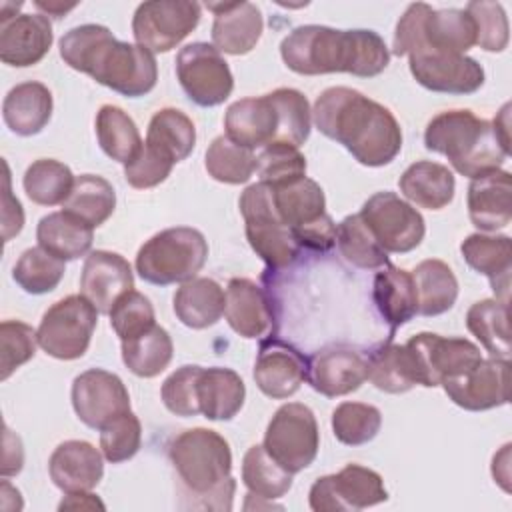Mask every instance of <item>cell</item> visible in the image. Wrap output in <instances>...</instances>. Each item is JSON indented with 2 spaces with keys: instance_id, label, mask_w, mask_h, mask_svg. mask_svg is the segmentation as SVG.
I'll return each instance as SVG.
<instances>
[{
  "instance_id": "obj_60",
  "label": "cell",
  "mask_w": 512,
  "mask_h": 512,
  "mask_svg": "<svg viewBox=\"0 0 512 512\" xmlns=\"http://www.w3.org/2000/svg\"><path fill=\"white\" fill-rule=\"evenodd\" d=\"M508 116H510V104H504V106H502V110H500V114L494 118L492 126H494L496 136L500 138V142L510 150V134H508V126H510V122H508Z\"/></svg>"
},
{
  "instance_id": "obj_51",
  "label": "cell",
  "mask_w": 512,
  "mask_h": 512,
  "mask_svg": "<svg viewBox=\"0 0 512 512\" xmlns=\"http://www.w3.org/2000/svg\"><path fill=\"white\" fill-rule=\"evenodd\" d=\"M142 446V424L138 416L128 410L110 420L100 430V450L112 464H120L136 456Z\"/></svg>"
},
{
  "instance_id": "obj_46",
  "label": "cell",
  "mask_w": 512,
  "mask_h": 512,
  "mask_svg": "<svg viewBox=\"0 0 512 512\" xmlns=\"http://www.w3.org/2000/svg\"><path fill=\"white\" fill-rule=\"evenodd\" d=\"M268 96L278 112V132L274 142L300 148L308 140L312 128V110L306 96L294 88H278Z\"/></svg>"
},
{
  "instance_id": "obj_23",
  "label": "cell",
  "mask_w": 512,
  "mask_h": 512,
  "mask_svg": "<svg viewBox=\"0 0 512 512\" xmlns=\"http://www.w3.org/2000/svg\"><path fill=\"white\" fill-rule=\"evenodd\" d=\"M54 40L46 14H18L0 20V60L8 66L26 68L38 64Z\"/></svg>"
},
{
  "instance_id": "obj_11",
  "label": "cell",
  "mask_w": 512,
  "mask_h": 512,
  "mask_svg": "<svg viewBox=\"0 0 512 512\" xmlns=\"http://www.w3.org/2000/svg\"><path fill=\"white\" fill-rule=\"evenodd\" d=\"M200 4L190 0H150L138 4L132 18L136 44L152 54L176 48L200 22Z\"/></svg>"
},
{
  "instance_id": "obj_29",
  "label": "cell",
  "mask_w": 512,
  "mask_h": 512,
  "mask_svg": "<svg viewBox=\"0 0 512 512\" xmlns=\"http://www.w3.org/2000/svg\"><path fill=\"white\" fill-rule=\"evenodd\" d=\"M52 92L42 82H22L10 88L2 102V118L18 136H34L52 118Z\"/></svg>"
},
{
  "instance_id": "obj_45",
  "label": "cell",
  "mask_w": 512,
  "mask_h": 512,
  "mask_svg": "<svg viewBox=\"0 0 512 512\" xmlns=\"http://www.w3.org/2000/svg\"><path fill=\"white\" fill-rule=\"evenodd\" d=\"M204 166L206 172L222 184H244L256 172V156L224 134L214 138L208 146Z\"/></svg>"
},
{
  "instance_id": "obj_40",
  "label": "cell",
  "mask_w": 512,
  "mask_h": 512,
  "mask_svg": "<svg viewBox=\"0 0 512 512\" xmlns=\"http://www.w3.org/2000/svg\"><path fill=\"white\" fill-rule=\"evenodd\" d=\"M96 138L102 152L122 164L132 162L144 146L134 120L112 104H104L96 114Z\"/></svg>"
},
{
  "instance_id": "obj_61",
  "label": "cell",
  "mask_w": 512,
  "mask_h": 512,
  "mask_svg": "<svg viewBox=\"0 0 512 512\" xmlns=\"http://www.w3.org/2000/svg\"><path fill=\"white\" fill-rule=\"evenodd\" d=\"M76 4H70V6H64V4H58V2H36V8L44 10L46 16H54V18H62L66 12H70Z\"/></svg>"
},
{
  "instance_id": "obj_26",
  "label": "cell",
  "mask_w": 512,
  "mask_h": 512,
  "mask_svg": "<svg viewBox=\"0 0 512 512\" xmlns=\"http://www.w3.org/2000/svg\"><path fill=\"white\" fill-rule=\"evenodd\" d=\"M226 136L248 150L274 142L278 132V112L268 94L242 98L228 106L224 114Z\"/></svg>"
},
{
  "instance_id": "obj_47",
  "label": "cell",
  "mask_w": 512,
  "mask_h": 512,
  "mask_svg": "<svg viewBox=\"0 0 512 512\" xmlns=\"http://www.w3.org/2000/svg\"><path fill=\"white\" fill-rule=\"evenodd\" d=\"M64 272V260L52 256L40 246H34L20 254L12 268V278L28 294H46L60 284Z\"/></svg>"
},
{
  "instance_id": "obj_49",
  "label": "cell",
  "mask_w": 512,
  "mask_h": 512,
  "mask_svg": "<svg viewBox=\"0 0 512 512\" xmlns=\"http://www.w3.org/2000/svg\"><path fill=\"white\" fill-rule=\"evenodd\" d=\"M256 174L258 182L278 188L306 176V158L296 146L274 142L256 156Z\"/></svg>"
},
{
  "instance_id": "obj_9",
  "label": "cell",
  "mask_w": 512,
  "mask_h": 512,
  "mask_svg": "<svg viewBox=\"0 0 512 512\" xmlns=\"http://www.w3.org/2000/svg\"><path fill=\"white\" fill-rule=\"evenodd\" d=\"M264 448L292 474L308 468L320 448V432L314 412L300 402L280 406L268 422Z\"/></svg>"
},
{
  "instance_id": "obj_41",
  "label": "cell",
  "mask_w": 512,
  "mask_h": 512,
  "mask_svg": "<svg viewBox=\"0 0 512 512\" xmlns=\"http://www.w3.org/2000/svg\"><path fill=\"white\" fill-rule=\"evenodd\" d=\"M122 362L140 378H154L164 372L172 360L174 344L170 334L154 324L136 338L122 340Z\"/></svg>"
},
{
  "instance_id": "obj_55",
  "label": "cell",
  "mask_w": 512,
  "mask_h": 512,
  "mask_svg": "<svg viewBox=\"0 0 512 512\" xmlns=\"http://www.w3.org/2000/svg\"><path fill=\"white\" fill-rule=\"evenodd\" d=\"M172 166H174L172 160H168L166 156H162L158 150L150 148L144 142L140 154L132 162L124 164V178L132 188L148 190L164 182L170 176Z\"/></svg>"
},
{
  "instance_id": "obj_24",
  "label": "cell",
  "mask_w": 512,
  "mask_h": 512,
  "mask_svg": "<svg viewBox=\"0 0 512 512\" xmlns=\"http://www.w3.org/2000/svg\"><path fill=\"white\" fill-rule=\"evenodd\" d=\"M104 454L86 440H66L58 444L48 460V472L62 492H88L104 476Z\"/></svg>"
},
{
  "instance_id": "obj_27",
  "label": "cell",
  "mask_w": 512,
  "mask_h": 512,
  "mask_svg": "<svg viewBox=\"0 0 512 512\" xmlns=\"http://www.w3.org/2000/svg\"><path fill=\"white\" fill-rule=\"evenodd\" d=\"M462 258L466 264L484 274L490 280V286L502 302H508L510 292V272H512V244L504 234L488 236V234H470L460 244Z\"/></svg>"
},
{
  "instance_id": "obj_16",
  "label": "cell",
  "mask_w": 512,
  "mask_h": 512,
  "mask_svg": "<svg viewBox=\"0 0 512 512\" xmlns=\"http://www.w3.org/2000/svg\"><path fill=\"white\" fill-rule=\"evenodd\" d=\"M72 408L88 428L102 430L110 420L130 410V394L116 374L90 368L72 382Z\"/></svg>"
},
{
  "instance_id": "obj_15",
  "label": "cell",
  "mask_w": 512,
  "mask_h": 512,
  "mask_svg": "<svg viewBox=\"0 0 512 512\" xmlns=\"http://www.w3.org/2000/svg\"><path fill=\"white\" fill-rule=\"evenodd\" d=\"M416 364L420 386L434 388L448 376H454L472 364H476L482 354L480 348L468 338H446L434 332H420L406 342Z\"/></svg>"
},
{
  "instance_id": "obj_38",
  "label": "cell",
  "mask_w": 512,
  "mask_h": 512,
  "mask_svg": "<svg viewBox=\"0 0 512 512\" xmlns=\"http://www.w3.org/2000/svg\"><path fill=\"white\" fill-rule=\"evenodd\" d=\"M116 208V192L112 184L96 174H80L74 180V186L68 198L62 204V210L80 218L92 228L102 226Z\"/></svg>"
},
{
  "instance_id": "obj_42",
  "label": "cell",
  "mask_w": 512,
  "mask_h": 512,
  "mask_svg": "<svg viewBox=\"0 0 512 512\" xmlns=\"http://www.w3.org/2000/svg\"><path fill=\"white\" fill-rule=\"evenodd\" d=\"M242 482L252 496L276 500L292 488L294 474L282 468L266 452L264 444H254L242 458Z\"/></svg>"
},
{
  "instance_id": "obj_6",
  "label": "cell",
  "mask_w": 512,
  "mask_h": 512,
  "mask_svg": "<svg viewBox=\"0 0 512 512\" xmlns=\"http://www.w3.org/2000/svg\"><path fill=\"white\" fill-rule=\"evenodd\" d=\"M208 258L204 234L190 226L166 228L146 240L136 254V272L154 286L196 278Z\"/></svg>"
},
{
  "instance_id": "obj_54",
  "label": "cell",
  "mask_w": 512,
  "mask_h": 512,
  "mask_svg": "<svg viewBox=\"0 0 512 512\" xmlns=\"http://www.w3.org/2000/svg\"><path fill=\"white\" fill-rule=\"evenodd\" d=\"M476 26V44L486 52H502L508 46V18L498 2H468L464 8Z\"/></svg>"
},
{
  "instance_id": "obj_10",
  "label": "cell",
  "mask_w": 512,
  "mask_h": 512,
  "mask_svg": "<svg viewBox=\"0 0 512 512\" xmlns=\"http://www.w3.org/2000/svg\"><path fill=\"white\" fill-rule=\"evenodd\" d=\"M386 500L382 476L360 464H346L340 472L318 478L308 492L314 512H358Z\"/></svg>"
},
{
  "instance_id": "obj_52",
  "label": "cell",
  "mask_w": 512,
  "mask_h": 512,
  "mask_svg": "<svg viewBox=\"0 0 512 512\" xmlns=\"http://www.w3.org/2000/svg\"><path fill=\"white\" fill-rule=\"evenodd\" d=\"M38 336L32 326L20 320H4L0 324V380L26 364L36 354Z\"/></svg>"
},
{
  "instance_id": "obj_1",
  "label": "cell",
  "mask_w": 512,
  "mask_h": 512,
  "mask_svg": "<svg viewBox=\"0 0 512 512\" xmlns=\"http://www.w3.org/2000/svg\"><path fill=\"white\" fill-rule=\"evenodd\" d=\"M312 120L364 166L390 164L402 150V130L394 114L354 88H326L314 102Z\"/></svg>"
},
{
  "instance_id": "obj_39",
  "label": "cell",
  "mask_w": 512,
  "mask_h": 512,
  "mask_svg": "<svg viewBox=\"0 0 512 512\" xmlns=\"http://www.w3.org/2000/svg\"><path fill=\"white\" fill-rule=\"evenodd\" d=\"M466 326L492 358L510 360L508 302L478 300L466 312Z\"/></svg>"
},
{
  "instance_id": "obj_35",
  "label": "cell",
  "mask_w": 512,
  "mask_h": 512,
  "mask_svg": "<svg viewBox=\"0 0 512 512\" xmlns=\"http://www.w3.org/2000/svg\"><path fill=\"white\" fill-rule=\"evenodd\" d=\"M280 220L294 232L326 214V198L320 184L308 176L272 188Z\"/></svg>"
},
{
  "instance_id": "obj_22",
  "label": "cell",
  "mask_w": 512,
  "mask_h": 512,
  "mask_svg": "<svg viewBox=\"0 0 512 512\" xmlns=\"http://www.w3.org/2000/svg\"><path fill=\"white\" fill-rule=\"evenodd\" d=\"M214 12L212 24V46L222 54L244 56L256 48L264 18L256 4L252 2H212L206 4Z\"/></svg>"
},
{
  "instance_id": "obj_25",
  "label": "cell",
  "mask_w": 512,
  "mask_h": 512,
  "mask_svg": "<svg viewBox=\"0 0 512 512\" xmlns=\"http://www.w3.org/2000/svg\"><path fill=\"white\" fill-rule=\"evenodd\" d=\"M468 216L478 230L496 232L512 220V178L506 170H492L472 178L468 186Z\"/></svg>"
},
{
  "instance_id": "obj_36",
  "label": "cell",
  "mask_w": 512,
  "mask_h": 512,
  "mask_svg": "<svg viewBox=\"0 0 512 512\" xmlns=\"http://www.w3.org/2000/svg\"><path fill=\"white\" fill-rule=\"evenodd\" d=\"M412 280L416 286L418 314L440 316L454 306L458 298V280L446 262L436 258L422 260L414 268Z\"/></svg>"
},
{
  "instance_id": "obj_20",
  "label": "cell",
  "mask_w": 512,
  "mask_h": 512,
  "mask_svg": "<svg viewBox=\"0 0 512 512\" xmlns=\"http://www.w3.org/2000/svg\"><path fill=\"white\" fill-rule=\"evenodd\" d=\"M224 316L242 338L264 340L276 330V314L268 292L248 278H232L228 282Z\"/></svg>"
},
{
  "instance_id": "obj_56",
  "label": "cell",
  "mask_w": 512,
  "mask_h": 512,
  "mask_svg": "<svg viewBox=\"0 0 512 512\" xmlns=\"http://www.w3.org/2000/svg\"><path fill=\"white\" fill-rule=\"evenodd\" d=\"M300 248L314 250V252H328L336 244V224L334 220L324 214L312 224H306L292 232Z\"/></svg>"
},
{
  "instance_id": "obj_34",
  "label": "cell",
  "mask_w": 512,
  "mask_h": 512,
  "mask_svg": "<svg viewBox=\"0 0 512 512\" xmlns=\"http://www.w3.org/2000/svg\"><path fill=\"white\" fill-rule=\"evenodd\" d=\"M368 380L388 394H404L420 386L410 350L394 342L380 344L368 354Z\"/></svg>"
},
{
  "instance_id": "obj_57",
  "label": "cell",
  "mask_w": 512,
  "mask_h": 512,
  "mask_svg": "<svg viewBox=\"0 0 512 512\" xmlns=\"http://www.w3.org/2000/svg\"><path fill=\"white\" fill-rule=\"evenodd\" d=\"M24 226V212L18 198L12 196L10 190V170L4 162V196H2V238L8 242L12 236H16Z\"/></svg>"
},
{
  "instance_id": "obj_18",
  "label": "cell",
  "mask_w": 512,
  "mask_h": 512,
  "mask_svg": "<svg viewBox=\"0 0 512 512\" xmlns=\"http://www.w3.org/2000/svg\"><path fill=\"white\" fill-rule=\"evenodd\" d=\"M308 378V358L292 344L278 338L260 342L254 362V382L274 400L290 398Z\"/></svg>"
},
{
  "instance_id": "obj_50",
  "label": "cell",
  "mask_w": 512,
  "mask_h": 512,
  "mask_svg": "<svg viewBox=\"0 0 512 512\" xmlns=\"http://www.w3.org/2000/svg\"><path fill=\"white\" fill-rule=\"evenodd\" d=\"M108 316H110V326L120 338V342L136 338L156 324L152 302L134 288L116 300Z\"/></svg>"
},
{
  "instance_id": "obj_59",
  "label": "cell",
  "mask_w": 512,
  "mask_h": 512,
  "mask_svg": "<svg viewBox=\"0 0 512 512\" xmlns=\"http://www.w3.org/2000/svg\"><path fill=\"white\" fill-rule=\"evenodd\" d=\"M104 510V504L88 492H68L66 498L58 504V510Z\"/></svg>"
},
{
  "instance_id": "obj_31",
  "label": "cell",
  "mask_w": 512,
  "mask_h": 512,
  "mask_svg": "<svg viewBox=\"0 0 512 512\" xmlns=\"http://www.w3.org/2000/svg\"><path fill=\"white\" fill-rule=\"evenodd\" d=\"M226 308V292L212 278H192L180 284L174 294L176 318L192 328L202 330L214 326Z\"/></svg>"
},
{
  "instance_id": "obj_5",
  "label": "cell",
  "mask_w": 512,
  "mask_h": 512,
  "mask_svg": "<svg viewBox=\"0 0 512 512\" xmlns=\"http://www.w3.org/2000/svg\"><path fill=\"white\" fill-rule=\"evenodd\" d=\"M424 146L446 156L452 168L470 180L498 170L510 156V150L496 136L492 122L478 118L470 110L436 114L424 130Z\"/></svg>"
},
{
  "instance_id": "obj_28",
  "label": "cell",
  "mask_w": 512,
  "mask_h": 512,
  "mask_svg": "<svg viewBox=\"0 0 512 512\" xmlns=\"http://www.w3.org/2000/svg\"><path fill=\"white\" fill-rule=\"evenodd\" d=\"M372 298L392 334L396 328L404 326L418 314V298L412 272L398 266L386 264L380 268V272H376Z\"/></svg>"
},
{
  "instance_id": "obj_19",
  "label": "cell",
  "mask_w": 512,
  "mask_h": 512,
  "mask_svg": "<svg viewBox=\"0 0 512 512\" xmlns=\"http://www.w3.org/2000/svg\"><path fill=\"white\" fill-rule=\"evenodd\" d=\"M306 380L326 398L346 396L368 380V356L350 346H326L308 358Z\"/></svg>"
},
{
  "instance_id": "obj_37",
  "label": "cell",
  "mask_w": 512,
  "mask_h": 512,
  "mask_svg": "<svg viewBox=\"0 0 512 512\" xmlns=\"http://www.w3.org/2000/svg\"><path fill=\"white\" fill-rule=\"evenodd\" d=\"M146 144L174 164L182 162L192 154L196 146L194 122L182 110L162 108L152 116L148 124Z\"/></svg>"
},
{
  "instance_id": "obj_2",
  "label": "cell",
  "mask_w": 512,
  "mask_h": 512,
  "mask_svg": "<svg viewBox=\"0 0 512 512\" xmlns=\"http://www.w3.org/2000/svg\"><path fill=\"white\" fill-rule=\"evenodd\" d=\"M284 64L304 76L348 72L372 78L384 72L390 50L374 30H336L320 24L294 28L280 44Z\"/></svg>"
},
{
  "instance_id": "obj_7",
  "label": "cell",
  "mask_w": 512,
  "mask_h": 512,
  "mask_svg": "<svg viewBox=\"0 0 512 512\" xmlns=\"http://www.w3.org/2000/svg\"><path fill=\"white\" fill-rule=\"evenodd\" d=\"M240 214L246 224L250 248L262 258L268 270H284L300 256V244L292 230L280 220L272 188L264 182L250 184L238 200Z\"/></svg>"
},
{
  "instance_id": "obj_48",
  "label": "cell",
  "mask_w": 512,
  "mask_h": 512,
  "mask_svg": "<svg viewBox=\"0 0 512 512\" xmlns=\"http://www.w3.org/2000/svg\"><path fill=\"white\" fill-rule=\"evenodd\" d=\"M382 426V412L364 402H342L332 412V432L346 446H362L376 438Z\"/></svg>"
},
{
  "instance_id": "obj_17",
  "label": "cell",
  "mask_w": 512,
  "mask_h": 512,
  "mask_svg": "<svg viewBox=\"0 0 512 512\" xmlns=\"http://www.w3.org/2000/svg\"><path fill=\"white\" fill-rule=\"evenodd\" d=\"M408 68L420 86L440 94H474L484 84V68L466 54L418 52Z\"/></svg>"
},
{
  "instance_id": "obj_58",
  "label": "cell",
  "mask_w": 512,
  "mask_h": 512,
  "mask_svg": "<svg viewBox=\"0 0 512 512\" xmlns=\"http://www.w3.org/2000/svg\"><path fill=\"white\" fill-rule=\"evenodd\" d=\"M24 464V450L18 436L10 432V428H4V458H2V476H14L22 470Z\"/></svg>"
},
{
  "instance_id": "obj_21",
  "label": "cell",
  "mask_w": 512,
  "mask_h": 512,
  "mask_svg": "<svg viewBox=\"0 0 512 512\" xmlns=\"http://www.w3.org/2000/svg\"><path fill=\"white\" fill-rule=\"evenodd\" d=\"M132 288L134 274L124 256L108 250H94L86 256L80 274V294L100 314H108L116 300Z\"/></svg>"
},
{
  "instance_id": "obj_30",
  "label": "cell",
  "mask_w": 512,
  "mask_h": 512,
  "mask_svg": "<svg viewBox=\"0 0 512 512\" xmlns=\"http://www.w3.org/2000/svg\"><path fill=\"white\" fill-rule=\"evenodd\" d=\"M398 186L404 198H408L412 204L428 210H442L454 198L456 180L448 166L418 160L402 172Z\"/></svg>"
},
{
  "instance_id": "obj_8",
  "label": "cell",
  "mask_w": 512,
  "mask_h": 512,
  "mask_svg": "<svg viewBox=\"0 0 512 512\" xmlns=\"http://www.w3.org/2000/svg\"><path fill=\"white\" fill-rule=\"evenodd\" d=\"M98 310L82 294H70L54 302L36 330L38 346L56 360L82 358L98 324Z\"/></svg>"
},
{
  "instance_id": "obj_44",
  "label": "cell",
  "mask_w": 512,
  "mask_h": 512,
  "mask_svg": "<svg viewBox=\"0 0 512 512\" xmlns=\"http://www.w3.org/2000/svg\"><path fill=\"white\" fill-rule=\"evenodd\" d=\"M72 170L52 158L34 160L24 172V192L26 196L40 206H56L64 204L72 186H74Z\"/></svg>"
},
{
  "instance_id": "obj_4",
  "label": "cell",
  "mask_w": 512,
  "mask_h": 512,
  "mask_svg": "<svg viewBox=\"0 0 512 512\" xmlns=\"http://www.w3.org/2000/svg\"><path fill=\"white\" fill-rule=\"evenodd\" d=\"M168 458L176 472V490L196 510H230L236 480L232 478L230 444L216 430L190 428L168 446Z\"/></svg>"
},
{
  "instance_id": "obj_32",
  "label": "cell",
  "mask_w": 512,
  "mask_h": 512,
  "mask_svg": "<svg viewBox=\"0 0 512 512\" xmlns=\"http://www.w3.org/2000/svg\"><path fill=\"white\" fill-rule=\"evenodd\" d=\"M246 386L232 368H202L198 378L200 414L208 420H232L244 406Z\"/></svg>"
},
{
  "instance_id": "obj_43",
  "label": "cell",
  "mask_w": 512,
  "mask_h": 512,
  "mask_svg": "<svg viewBox=\"0 0 512 512\" xmlns=\"http://www.w3.org/2000/svg\"><path fill=\"white\" fill-rule=\"evenodd\" d=\"M336 244L346 262L362 270H374L390 264L388 252L378 244L360 214L346 216L336 226Z\"/></svg>"
},
{
  "instance_id": "obj_33",
  "label": "cell",
  "mask_w": 512,
  "mask_h": 512,
  "mask_svg": "<svg viewBox=\"0 0 512 512\" xmlns=\"http://www.w3.org/2000/svg\"><path fill=\"white\" fill-rule=\"evenodd\" d=\"M92 230L94 228L80 218L60 210L44 216L38 222L36 240L40 248L66 262L88 254L94 240Z\"/></svg>"
},
{
  "instance_id": "obj_53",
  "label": "cell",
  "mask_w": 512,
  "mask_h": 512,
  "mask_svg": "<svg viewBox=\"0 0 512 512\" xmlns=\"http://www.w3.org/2000/svg\"><path fill=\"white\" fill-rule=\"evenodd\" d=\"M202 366L186 364L174 370L162 384L160 396L164 406L182 418H190L200 414L198 404V378H200Z\"/></svg>"
},
{
  "instance_id": "obj_13",
  "label": "cell",
  "mask_w": 512,
  "mask_h": 512,
  "mask_svg": "<svg viewBox=\"0 0 512 512\" xmlns=\"http://www.w3.org/2000/svg\"><path fill=\"white\" fill-rule=\"evenodd\" d=\"M358 214L386 252L406 254L420 246L426 234L422 214L390 190L372 194Z\"/></svg>"
},
{
  "instance_id": "obj_12",
  "label": "cell",
  "mask_w": 512,
  "mask_h": 512,
  "mask_svg": "<svg viewBox=\"0 0 512 512\" xmlns=\"http://www.w3.org/2000/svg\"><path fill=\"white\" fill-rule=\"evenodd\" d=\"M176 76L186 96L204 108L222 104L234 88L228 62L208 42H192L180 48Z\"/></svg>"
},
{
  "instance_id": "obj_14",
  "label": "cell",
  "mask_w": 512,
  "mask_h": 512,
  "mask_svg": "<svg viewBox=\"0 0 512 512\" xmlns=\"http://www.w3.org/2000/svg\"><path fill=\"white\" fill-rule=\"evenodd\" d=\"M440 386L456 406L470 412L504 406L510 398V360L480 358L470 368L444 378Z\"/></svg>"
},
{
  "instance_id": "obj_3",
  "label": "cell",
  "mask_w": 512,
  "mask_h": 512,
  "mask_svg": "<svg viewBox=\"0 0 512 512\" xmlns=\"http://www.w3.org/2000/svg\"><path fill=\"white\" fill-rule=\"evenodd\" d=\"M60 56L70 68L128 98L148 94L158 80L156 58L150 50L116 40L100 24L68 30L60 40Z\"/></svg>"
}]
</instances>
